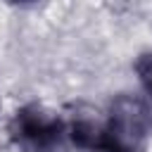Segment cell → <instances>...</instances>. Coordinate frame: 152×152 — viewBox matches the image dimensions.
Listing matches in <instances>:
<instances>
[{
    "mask_svg": "<svg viewBox=\"0 0 152 152\" xmlns=\"http://www.w3.org/2000/svg\"><path fill=\"white\" fill-rule=\"evenodd\" d=\"M12 140L26 152H50L64 135V119L40 104H28L14 112L10 121Z\"/></svg>",
    "mask_w": 152,
    "mask_h": 152,
    "instance_id": "2",
    "label": "cell"
},
{
    "mask_svg": "<svg viewBox=\"0 0 152 152\" xmlns=\"http://www.w3.org/2000/svg\"><path fill=\"white\" fill-rule=\"evenodd\" d=\"M64 133L83 150H104V114L93 107H76L64 119Z\"/></svg>",
    "mask_w": 152,
    "mask_h": 152,
    "instance_id": "3",
    "label": "cell"
},
{
    "mask_svg": "<svg viewBox=\"0 0 152 152\" xmlns=\"http://www.w3.org/2000/svg\"><path fill=\"white\" fill-rule=\"evenodd\" d=\"M152 128V114L138 95H119L104 114L102 152H142Z\"/></svg>",
    "mask_w": 152,
    "mask_h": 152,
    "instance_id": "1",
    "label": "cell"
},
{
    "mask_svg": "<svg viewBox=\"0 0 152 152\" xmlns=\"http://www.w3.org/2000/svg\"><path fill=\"white\" fill-rule=\"evenodd\" d=\"M135 71H138V81L142 86V90L152 97V52L142 55L135 64Z\"/></svg>",
    "mask_w": 152,
    "mask_h": 152,
    "instance_id": "4",
    "label": "cell"
}]
</instances>
